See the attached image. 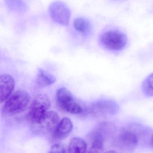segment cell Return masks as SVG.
I'll list each match as a JSON object with an SVG mask.
<instances>
[{"mask_svg": "<svg viewBox=\"0 0 153 153\" xmlns=\"http://www.w3.org/2000/svg\"><path fill=\"white\" fill-rule=\"evenodd\" d=\"M149 128L140 124H131L120 130L117 137V143L125 149H134L137 146L142 138L149 133Z\"/></svg>", "mask_w": 153, "mask_h": 153, "instance_id": "cell-1", "label": "cell"}, {"mask_svg": "<svg viewBox=\"0 0 153 153\" xmlns=\"http://www.w3.org/2000/svg\"><path fill=\"white\" fill-rule=\"evenodd\" d=\"M31 100L29 94L24 90L13 93L4 102L3 111L8 115H15L25 110Z\"/></svg>", "mask_w": 153, "mask_h": 153, "instance_id": "cell-2", "label": "cell"}, {"mask_svg": "<svg viewBox=\"0 0 153 153\" xmlns=\"http://www.w3.org/2000/svg\"><path fill=\"white\" fill-rule=\"evenodd\" d=\"M99 41L102 46L111 51H121L127 45L126 35L119 30L111 28L101 34Z\"/></svg>", "mask_w": 153, "mask_h": 153, "instance_id": "cell-3", "label": "cell"}, {"mask_svg": "<svg viewBox=\"0 0 153 153\" xmlns=\"http://www.w3.org/2000/svg\"><path fill=\"white\" fill-rule=\"evenodd\" d=\"M50 106L51 102L47 94H37L34 97L30 106L28 119L33 125L37 124L48 111Z\"/></svg>", "mask_w": 153, "mask_h": 153, "instance_id": "cell-4", "label": "cell"}, {"mask_svg": "<svg viewBox=\"0 0 153 153\" xmlns=\"http://www.w3.org/2000/svg\"><path fill=\"white\" fill-rule=\"evenodd\" d=\"M57 106L63 111L71 114H80L83 108L80 103L74 98L72 93L65 87L57 89L56 94Z\"/></svg>", "mask_w": 153, "mask_h": 153, "instance_id": "cell-5", "label": "cell"}, {"mask_svg": "<svg viewBox=\"0 0 153 153\" xmlns=\"http://www.w3.org/2000/svg\"><path fill=\"white\" fill-rule=\"evenodd\" d=\"M49 14L53 20L59 25L68 26L71 18V11L63 2H53L49 7Z\"/></svg>", "mask_w": 153, "mask_h": 153, "instance_id": "cell-6", "label": "cell"}, {"mask_svg": "<svg viewBox=\"0 0 153 153\" xmlns=\"http://www.w3.org/2000/svg\"><path fill=\"white\" fill-rule=\"evenodd\" d=\"M90 111L94 114L114 115L119 110V106L112 100H104L96 102L90 106Z\"/></svg>", "mask_w": 153, "mask_h": 153, "instance_id": "cell-7", "label": "cell"}, {"mask_svg": "<svg viewBox=\"0 0 153 153\" xmlns=\"http://www.w3.org/2000/svg\"><path fill=\"white\" fill-rule=\"evenodd\" d=\"M59 115L56 111H48L37 124L34 125L36 129L43 133L54 132L59 123Z\"/></svg>", "mask_w": 153, "mask_h": 153, "instance_id": "cell-8", "label": "cell"}, {"mask_svg": "<svg viewBox=\"0 0 153 153\" xmlns=\"http://www.w3.org/2000/svg\"><path fill=\"white\" fill-rule=\"evenodd\" d=\"M15 87V81L12 76L6 74L0 76V101L4 102L13 93Z\"/></svg>", "mask_w": 153, "mask_h": 153, "instance_id": "cell-9", "label": "cell"}, {"mask_svg": "<svg viewBox=\"0 0 153 153\" xmlns=\"http://www.w3.org/2000/svg\"><path fill=\"white\" fill-rule=\"evenodd\" d=\"M73 127L72 120L67 117L62 119L53 132V137L56 140H63L72 132Z\"/></svg>", "mask_w": 153, "mask_h": 153, "instance_id": "cell-10", "label": "cell"}, {"mask_svg": "<svg viewBox=\"0 0 153 153\" xmlns=\"http://www.w3.org/2000/svg\"><path fill=\"white\" fill-rule=\"evenodd\" d=\"M104 133L101 131H94L91 137L90 146L87 153H101L104 148Z\"/></svg>", "mask_w": 153, "mask_h": 153, "instance_id": "cell-11", "label": "cell"}, {"mask_svg": "<svg viewBox=\"0 0 153 153\" xmlns=\"http://www.w3.org/2000/svg\"><path fill=\"white\" fill-rule=\"evenodd\" d=\"M87 145L81 137H74L70 141L67 153H86Z\"/></svg>", "mask_w": 153, "mask_h": 153, "instance_id": "cell-12", "label": "cell"}, {"mask_svg": "<svg viewBox=\"0 0 153 153\" xmlns=\"http://www.w3.org/2000/svg\"><path fill=\"white\" fill-rule=\"evenodd\" d=\"M56 78L54 75L48 73L42 69H39L38 72L36 82L40 87H45L49 86L55 82Z\"/></svg>", "mask_w": 153, "mask_h": 153, "instance_id": "cell-13", "label": "cell"}, {"mask_svg": "<svg viewBox=\"0 0 153 153\" xmlns=\"http://www.w3.org/2000/svg\"><path fill=\"white\" fill-rule=\"evenodd\" d=\"M73 26L76 31L84 35L90 33L92 29V26L90 21L83 17L76 18L74 21Z\"/></svg>", "mask_w": 153, "mask_h": 153, "instance_id": "cell-14", "label": "cell"}, {"mask_svg": "<svg viewBox=\"0 0 153 153\" xmlns=\"http://www.w3.org/2000/svg\"><path fill=\"white\" fill-rule=\"evenodd\" d=\"M8 9L16 13H22L27 10L26 4L23 0H4Z\"/></svg>", "mask_w": 153, "mask_h": 153, "instance_id": "cell-15", "label": "cell"}, {"mask_svg": "<svg viewBox=\"0 0 153 153\" xmlns=\"http://www.w3.org/2000/svg\"><path fill=\"white\" fill-rule=\"evenodd\" d=\"M143 92L146 96L153 97V73L145 78L142 84Z\"/></svg>", "mask_w": 153, "mask_h": 153, "instance_id": "cell-16", "label": "cell"}, {"mask_svg": "<svg viewBox=\"0 0 153 153\" xmlns=\"http://www.w3.org/2000/svg\"><path fill=\"white\" fill-rule=\"evenodd\" d=\"M48 153H66L64 146L61 144H55L52 146Z\"/></svg>", "mask_w": 153, "mask_h": 153, "instance_id": "cell-17", "label": "cell"}, {"mask_svg": "<svg viewBox=\"0 0 153 153\" xmlns=\"http://www.w3.org/2000/svg\"><path fill=\"white\" fill-rule=\"evenodd\" d=\"M150 146L153 149V134L151 137V138H150Z\"/></svg>", "mask_w": 153, "mask_h": 153, "instance_id": "cell-18", "label": "cell"}, {"mask_svg": "<svg viewBox=\"0 0 153 153\" xmlns=\"http://www.w3.org/2000/svg\"><path fill=\"white\" fill-rule=\"evenodd\" d=\"M105 153H118L117 152H115V151H109V152H107Z\"/></svg>", "mask_w": 153, "mask_h": 153, "instance_id": "cell-19", "label": "cell"}, {"mask_svg": "<svg viewBox=\"0 0 153 153\" xmlns=\"http://www.w3.org/2000/svg\"><path fill=\"white\" fill-rule=\"evenodd\" d=\"M116 1H122V0H116Z\"/></svg>", "mask_w": 153, "mask_h": 153, "instance_id": "cell-20", "label": "cell"}]
</instances>
